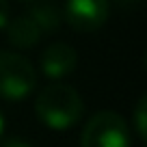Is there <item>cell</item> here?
<instances>
[{
	"instance_id": "2",
	"label": "cell",
	"mask_w": 147,
	"mask_h": 147,
	"mask_svg": "<svg viewBox=\"0 0 147 147\" xmlns=\"http://www.w3.org/2000/svg\"><path fill=\"white\" fill-rule=\"evenodd\" d=\"M37 87V71L26 56L18 52H0V97L20 102Z\"/></svg>"
},
{
	"instance_id": "5",
	"label": "cell",
	"mask_w": 147,
	"mask_h": 147,
	"mask_svg": "<svg viewBox=\"0 0 147 147\" xmlns=\"http://www.w3.org/2000/svg\"><path fill=\"white\" fill-rule=\"evenodd\" d=\"M78 65V52L69 43H52L41 54V71L48 78H65Z\"/></svg>"
},
{
	"instance_id": "3",
	"label": "cell",
	"mask_w": 147,
	"mask_h": 147,
	"mask_svg": "<svg viewBox=\"0 0 147 147\" xmlns=\"http://www.w3.org/2000/svg\"><path fill=\"white\" fill-rule=\"evenodd\" d=\"M80 147H132L130 128L119 113L100 110L82 128Z\"/></svg>"
},
{
	"instance_id": "9",
	"label": "cell",
	"mask_w": 147,
	"mask_h": 147,
	"mask_svg": "<svg viewBox=\"0 0 147 147\" xmlns=\"http://www.w3.org/2000/svg\"><path fill=\"white\" fill-rule=\"evenodd\" d=\"M0 147H32L28 141H24V138H18V136H9L2 141V145Z\"/></svg>"
},
{
	"instance_id": "12",
	"label": "cell",
	"mask_w": 147,
	"mask_h": 147,
	"mask_svg": "<svg viewBox=\"0 0 147 147\" xmlns=\"http://www.w3.org/2000/svg\"><path fill=\"white\" fill-rule=\"evenodd\" d=\"M2 132H5V117H2V113H0V136H2Z\"/></svg>"
},
{
	"instance_id": "8",
	"label": "cell",
	"mask_w": 147,
	"mask_h": 147,
	"mask_svg": "<svg viewBox=\"0 0 147 147\" xmlns=\"http://www.w3.org/2000/svg\"><path fill=\"white\" fill-rule=\"evenodd\" d=\"M145 117H147V97H141L136 104V108H134V130H136V134L145 141L147 134H145Z\"/></svg>"
},
{
	"instance_id": "11",
	"label": "cell",
	"mask_w": 147,
	"mask_h": 147,
	"mask_svg": "<svg viewBox=\"0 0 147 147\" xmlns=\"http://www.w3.org/2000/svg\"><path fill=\"white\" fill-rule=\"evenodd\" d=\"M108 2H110V0H108ZM113 2H115L117 7H121V9H130V7H136L141 0H113Z\"/></svg>"
},
{
	"instance_id": "6",
	"label": "cell",
	"mask_w": 147,
	"mask_h": 147,
	"mask_svg": "<svg viewBox=\"0 0 147 147\" xmlns=\"http://www.w3.org/2000/svg\"><path fill=\"white\" fill-rule=\"evenodd\" d=\"M43 32L37 28V24L30 20V15H20V18L7 22V37L15 48H32Z\"/></svg>"
},
{
	"instance_id": "1",
	"label": "cell",
	"mask_w": 147,
	"mask_h": 147,
	"mask_svg": "<svg viewBox=\"0 0 147 147\" xmlns=\"http://www.w3.org/2000/svg\"><path fill=\"white\" fill-rule=\"evenodd\" d=\"M82 97L76 89L63 82H52L41 89L35 100V113L52 130H67L82 117Z\"/></svg>"
},
{
	"instance_id": "7",
	"label": "cell",
	"mask_w": 147,
	"mask_h": 147,
	"mask_svg": "<svg viewBox=\"0 0 147 147\" xmlns=\"http://www.w3.org/2000/svg\"><path fill=\"white\" fill-rule=\"evenodd\" d=\"M30 20L37 24V28L41 32H54L56 28L61 26L63 22V11L59 9L56 2L52 0H41V2H37L30 11H28Z\"/></svg>"
},
{
	"instance_id": "4",
	"label": "cell",
	"mask_w": 147,
	"mask_h": 147,
	"mask_svg": "<svg viewBox=\"0 0 147 147\" xmlns=\"http://www.w3.org/2000/svg\"><path fill=\"white\" fill-rule=\"evenodd\" d=\"M110 13L108 0H65L63 18L74 30L93 32L104 26Z\"/></svg>"
},
{
	"instance_id": "10",
	"label": "cell",
	"mask_w": 147,
	"mask_h": 147,
	"mask_svg": "<svg viewBox=\"0 0 147 147\" xmlns=\"http://www.w3.org/2000/svg\"><path fill=\"white\" fill-rule=\"evenodd\" d=\"M7 22H9V2L0 0V28H5Z\"/></svg>"
}]
</instances>
